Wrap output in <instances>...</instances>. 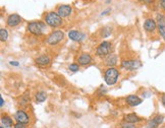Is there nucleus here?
Wrapping results in <instances>:
<instances>
[{"label":"nucleus","instance_id":"nucleus-1","mask_svg":"<svg viewBox=\"0 0 165 128\" xmlns=\"http://www.w3.org/2000/svg\"><path fill=\"white\" fill-rule=\"evenodd\" d=\"M28 31L35 36H41L47 31V26L46 24L42 22H29Z\"/></svg>","mask_w":165,"mask_h":128},{"label":"nucleus","instance_id":"nucleus-2","mask_svg":"<svg viewBox=\"0 0 165 128\" xmlns=\"http://www.w3.org/2000/svg\"><path fill=\"white\" fill-rule=\"evenodd\" d=\"M45 22L51 28H58L62 22V17L59 15L58 13H55V12H49L46 14V17H45Z\"/></svg>","mask_w":165,"mask_h":128},{"label":"nucleus","instance_id":"nucleus-3","mask_svg":"<svg viewBox=\"0 0 165 128\" xmlns=\"http://www.w3.org/2000/svg\"><path fill=\"white\" fill-rule=\"evenodd\" d=\"M119 72L116 68L114 67H109L108 69L105 71L104 74V79L107 84L109 86H113L117 82V78H118Z\"/></svg>","mask_w":165,"mask_h":128},{"label":"nucleus","instance_id":"nucleus-4","mask_svg":"<svg viewBox=\"0 0 165 128\" xmlns=\"http://www.w3.org/2000/svg\"><path fill=\"white\" fill-rule=\"evenodd\" d=\"M63 38H64V34H63V32L60 30H57V31L52 32L48 37H47L46 42L48 43L49 45L54 46V45H57L58 43H60L61 41L63 40Z\"/></svg>","mask_w":165,"mask_h":128},{"label":"nucleus","instance_id":"nucleus-5","mask_svg":"<svg viewBox=\"0 0 165 128\" xmlns=\"http://www.w3.org/2000/svg\"><path fill=\"white\" fill-rule=\"evenodd\" d=\"M111 50V44L107 41H104L102 42L98 47H97V55L100 57H104L106 55H108L110 53Z\"/></svg>","mask_w":165,"mask_h":128},{"label":"nucleus","instance_id":"nucleus-6","mask_svg":"<svg viewBox=\"0 0 165 128\" xmlns=\"http://www.w3.org/2000/svg\"><path fill=\"white\" fill-rule=\"evenodd\" d=\"M120 65L125 70H136L139 67H141V62L139 60H135V59H131V60H122Z\"/></svg>","mask_w":165,"mask_h":128},{"label":"nucleus","instance_id":"nucleus-7","mask_svg":"<svg viewBox=\"0 0 165 128\" xmlns=\"http://www.w3.org/2000/svg\"><path fill=\"white\" fill-rule=\"evenodd\" d=\"M14 119H15L18 123H22V124H28L29 121H30V118H29L28 114H27L24 110H18L17 112L14 114Z\"/></svg>","mask_w":165,"mask_h":128},{"label":"nucleus","instance_id":"nucleus-8","mask_svg":"<svg viewBox=\"0 0 165 128\" xmlns=\"http://www.w3.org/2000/svg\"><path fill=\"white\" fill-rule=\"evenodd\" d=\"M157 26L159 34L165 40V17L163 14H158L157 15Z\"/></svg>","mask_w":165,"mask_h":128},{"label":"nucleus","instance_id":"nucleus-9","mask_svg":"<svg viewBox=\"0 0 165 128\" xmlns=\"http://www.w3.org/2000/svg\"><path fill=\"white\" fill-rule=\"evenodd\" d=\"M162 122H163V116L157 115V116H155L154 118H152L151 120L148 121L147 128H157Z\"/></svg>","mask_w":165,"mask_h":128},{"label":"nucleus","instance_id":"nucleus-10","mask_svg":"<svg viewBox=\"0 0 165 128\" xmlns=\"http://www.w3.org/2000/svg\"><path fill=\"white\" fill-rule=\"evenodd\" d=\"M20 22H22V18H20V16L18 14H11V15L8 16L6 24H7L8 26L13 28V26H18L20 24Z\"/></svg>","mask_w":165,"mask_h":128},{"label":"nucleus","instance_id":"nucleus-11","mask_svg":"<svg viewBox=\"0 0 165 128\" xmlns=\"http://www.w3.org/2000/svg\"><path fill=\"white\" fill-rule=\"evenodd\" d=\"M125 101H127V105H129L131 107L139 106V105L142 104V102H143L142 99H140L139 97L136 96V95H129V96H127Z\"/></svg>","mask_w":165,"mask_h":128},{"label":"nucleus","instance_id":"nucleus-12","mask_svg":"<svg viewBox=\"0 0 165 128\" xmlns=\"http://www.w3.org/2000/svg\"><path fill=\"white\" fill-rule=\"evenodd\" d=\"M69 37L71 40L75 41V42H82V41L86 38L85 34L79 32V31H71V32L69 33Z\"/></svg>","mask_w":165,"mask_h":128},{"label":"nucleus","instance_id":"nucleus-13","mask_svg":"<svg viewBox=\"0 0 165 128\" xmlns=\"http://www.w3.org/2000/svg\"><path fill=\"white\" fill-rule=\"evenodd\" d=\"M156 28H157V22L154 19H152V18H148L144 22V29L146 30V32H154L156 30Z\"/></svg>","mask_w":165,"mask_h":128},{"label":"nucleus","instance_id":"nucleus-14","mask_svg":"<svg viewBox=\"0 0 165 128\" xmlns=\"http://www.w3.org/2000/svg\"><path fill=\"white\" fill-rule=\"evenodd\" d=\"M71 7L69 5H60L58 7V10H57V13L61 16V17H67L69 14L71 13Z\"/></svg>","mask_w":165,"mask_h":128},{"label":"nucleus","instance_id":"nucleus-15","mask_svg":"<svg viewBox=\"0 0 165 128\" xmlns=\"http://www.w3.org/2000/svg\"><path fill=\"white\" fill-rule=\"evenodd\" d=\"M123 121H124V122H129V123H133V124H135V123L141 122V118H140L138 115L131 113V114L124 115V117H123Z\"/></svg>","mask_w":165,"mask_h":128},{"label":"nucleus","instance_id":"nucleus-16","mask_svg":"<svg viewBox=\"0 0 165 128\" xmlns=\"http://www.w3.org/2000/svg\"><path fill=\"white\" fill-rule=\"evenodd\" d=\"M35 62L40 66H46L50 63V58H49L48 56H46V55H41V56H39L38 58H36Z\"/></svg>","mask_w":165,"mask_h":128},{"label":"nucleus","instance_id":"nucleus-17","mask_svg":"<svg viewBox=\"0 0 165 128\" xmlns=\"http://www.w3.org/2000/svg\"><path fill=\"white\" fill-rule=\"evenodd\" d=\"M78 61H79V64H81V65H87V64H90V62L92 61V58H91V56L89 54L84 53V54H82L79 57Z\"/></svg>","mask_w":165,"mask_h":128},{"label":"nucleus","instance_id":"nucleus-18","mask_svg":"<svg viewBox=\"0 0 165 128\" xmlns=\"http://www.w3.org/2000/svg\"><path fill=\"white\" fill-rule=\"evenodd\" d=\"M1 123L3 124V126H5L6 128H10V127H12V125H13L12 119L10 118L9 116H7V115L1 117Z\"/></svg>","mask_w":165,"mask_h":128},{"label":"nucleus","instance_id":"nucleus-19","mask_svg":"<svg viewBox=\"0 0 165 128\" xmlns=\"http://www.w3.org/2000/svg\"><path fill=\"white\" fill-rule=\"evenodd\" d=\"M105 64H106L107 66H110V67L116 65L117 64V57L115 56V55H109V56L106 58V60H105Z\"/></svg>","mask_w":165,"mask_h":128},{"label":"nucleus","instance_id":"nucleus-20","mask_svg":"<svg viewBox=\"0 0 165 128\" xmlns=\"http://www.w3.org/2000/svg\"><path fill=\"white\" fill-rule=\"evenodd\" d=\"M35 99H36V102L42 103V102H44V101L47 99V94L45 92H43V90H41V92H38L36 94V96H35Z\"/></svg>","mask_w":165,"mask_h":128},{"label":"nucleus","instance_id":"nucleus-21","mask_svg":"<svg viewBox=\"0 0 165 128\" xmlns=\"http://www.w3.org/2000/svg\"><path fill=\"white\" fill-rule=\"evenodd\" d=\"M8 39V32L6 29H1L0 30V40L2 42H5L6 40Z\"/></svg>","mask_w":165,"mask_h":128},{"label":"nucleus","instance_id":"nucleus-22","mask_svg":"<svg viewBox=\"0 0 165 128\" xmlns=\"http://www.w3.org/2000/svg\"><path fill=\"white\" fill-rule=\"evenodd\" d=\"M111 28H109V26H106V28L103 29V33H102V36L103 38H107V37H109L111 35Z\"/></svg>","mask_w":165,"mask_h":128},{"label":"nucleus","instance_id":"nucleus-23","mask_svg":"<svg viewBox=\"0 0 165 128\" xmlns=\"http://www.w3.org/2000/svg\"><path fill=\"white\" fill-rule=\"evenodd\" d=\"M121 128H136L135 124L133 123H129V122H122L120 125Z\"/></svg>","mask_w":165,"mask_h":128},{"label":"nucleus","instance_id":"nucleus-24","mask_svg":"<svg viewBox=\"0 0 165 128\" xmlns=\"http://www.w3.org/2000/svg\"><path fill=\"white\" fill-rule=\"evenodd\" d=\"M79 64H77V63H71V65H69V69L71 70L73 72H77V71H79Z\"/></svg>","mask_w":165,"mask_h":128},{"label":"nucleus","instance_id":"nucleus-25","mask_svg":"<svg viewBox=\"0 0 165 128\" xmlns=\"http://www.w3.org/2000/svg\"><path fill=\"white\" fill-rule=\"evenodd\" d=\"M13 128H26V124H22V123H16V124H14Z\"/></svg>","mask_w":165,"mask_h":128},{"label":"nucleus","instance_id":"nucleus-26","mask_svg":"<svg viewBox=\"0 0 165 128\" xmlns=\"http://www.w3.org/2000/svg\"><path fill=\"white\" fill-rule=\"evenodd\" d=\"M9 63L11 64V65H13V66H18V64H20L17 61H10Z\"/></svg>","mask_w":165,"mask_h":128},{"label":"nucleus","instance_id":"nucleus-27","mask_svg":"<svg viewBox=\"0 0 165 128\" xmlns=\"http://www.w3.org/2000/svg\"><path fill=\"white\" fill-rule=\"evenodd\" d=\"M110 10H111V8H108V9L104 10V11H103L102 13H101V15H105V14H106V13H108V12L110 11Z\"/></svg>","mask_w":165,"mask_h":128},{"label":"nucleus","instance_id":"nucleus-28","mask_svg":"<svg viewBox=\"0 0 165 128\" xmlns=\"http://www.w3.org/2000/svg\"><path fill=\"white\" fill-rule=\"evenodd\" d=\"M141 1L144 2V3H146V4H149V3H152L153 0H141Z\"/></svg>","mask_w":165,"mask_h":128},{"label":"nucleus","instance_id":"nucleus-29","mask_svg":"<svg viewBox=\"0 0 165 128\" xmlns=\"http://www.w3.org/2000/svg\"><path fill=\"white\" fill-rule=\"evenodd\" d=\"M161 102H162V104H163L164 107H165V94L162 95V97H161Z\"/></svg>","mask_w":165,"mask_h":128},{"label":"nucleus","instance_id":"nucleus-30","mask_svg":"<svg viewBox=\"0 0 165 128\" xmlns=\"http://www.w3.org/2000/svg\"><path fill=\"white\" fill-rule=\"evenodd\" d=\"M4 105V101H3V98L0 97V107H2Z\"/></svg>","mask_w":165,"mask_h":128},{"label":"nucleus","instance_id":"nucleus-31","mask_svg":"<svg viewBox=\"0 0 165 128\" xmlns=\"http://www.w3.org/2000/svg\"><path fill=\"white\" fill-rule=\"evenodd\" d=\"M161 7L165 10V0H161Z\"/></svg>","mask_w":165,"mask_h":128},{"label":"nucleus","instance_id":"nucleus-32","mask_svg":"<svg viewBox=\"0 0 165 128\" xmlns=\"http://www.w3.org/2000/svg\"><path fill=\"white\" fill-rule=\"evenodd\" d=\"M0 128H3V127H0Z\"/></svg>","mask_w":165,"mask_h":128}]
</instances>
